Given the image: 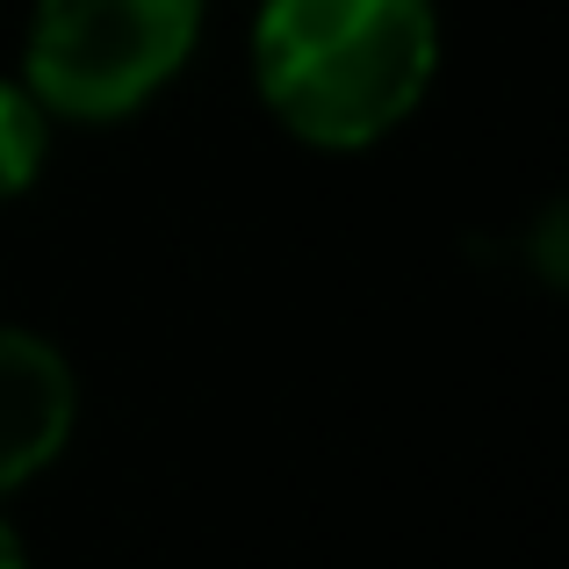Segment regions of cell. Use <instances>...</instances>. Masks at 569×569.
Here are the masks:
<instances>
[{
    "mask_svg": "<svg viewBox=\"0 0 569 569\" xmlns=\"http://www.w3.org/2000/svg\"><path fill=\"white\" fill-rule=\"evenodd\" d=\"M72 411H80V389L66 353L22 325H0V490L29 483L66 455Z\"/></svg>",
    "mask_w": 569,
    "mask_h": 569,
    "instance_id": "3",
    "label": "cell"
},
{
    "mask_svg": "<svg viewBox=\"0 0 569 569\" xmlns=\"http://www.w3.org/2000/svg\"><path fill=\"white\" fill-rule=\"evenodd\" d=\"M43 167V109L22 80H0V202L22 194Z\"/></svg>",
    "mask_w": 569,
    "mask_h": 569,
    "instance_id": "4",
    "label": "cell"
},
{
    "mask_svg": "<svg viewBox=\"0 0 569 569\" xmlns=\"http://www.w3.org/2000/svg\"><path fill=\"white\" fill-rule=\"evenodd\" d=\"M202 37V0H37L22 87L43 116L116 123L144 109Z\"/></svg>",
    "mask_w": 569,
    "mask_h": 569,
    "instance_id": "2",
    "label": "cell"
},
{
    "mask_svg": "<svg viewBox=\"0 0 569 569\" xmlns=\"http://www.w3.org/2000/svg\"><path fill=\"white\" fill-rule=\"evenodd\" d=\"M14 556H22V548H14V533L0 527V562H14Z\"/></svg>",
    "mask_w": 569,
    "mask_h": 569,
    "instance_id": "5",
    "label": "cell"
},
{
    "mask_svg": "<svg viewBox=\"0 0 569 569\" xmlns=\"http://www.w3.org/2000/svg\"><path fill=\"white\" fill-rule=\"evenodd\" d=\"M440 66L432 0H267L252 22V80L281 130L361 152L426 101Z\"/></svg>",
    "mask_w": 569,
    "mask_h": 569,
    "instance_id": "1",
    "label": "cell"
}]
</instances>
